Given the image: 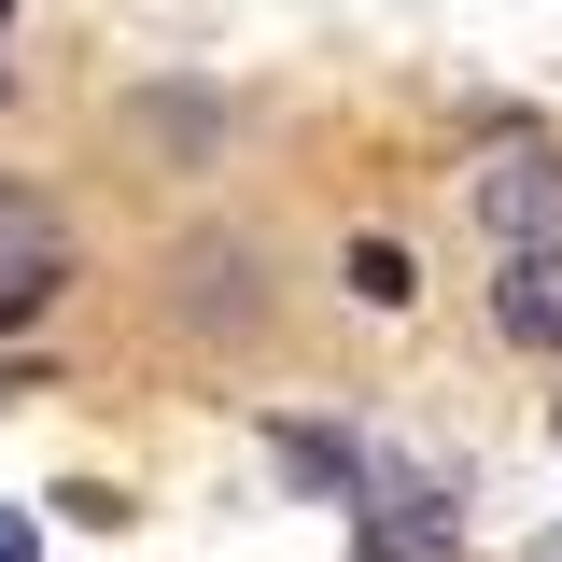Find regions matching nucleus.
<instances>
[{
  "instance_id": "f257e3e1",
  "label": "nucleus",
  "mask_w": 562,
  "mask_h": 562,
  "mask_svg": "<svg viewBox=\"0 0 562 562\" xmlns=\"http://www.w3.org/2000/svg\"><path fill=\"white\" fill-rule=\"evenodd\" d=\"M479 225L506 239V254L562 239V155H549V140H492V169H479Z\"/></svg>"
},
{
  "instance_id": "f03ea898",
  "label": "nucleus",
  "mask_w": 562,
  "mask_h": 562,
  "mask_svg": "<svg viewBox=\"0 0 562 562\" xmlns=\"http://www.w3.org/2000/svg\"><path fill=\"white\" fill-rule=\"evenodd\" d=\"M492 324H506L520 351H562V239L506 254V281H492Z\"/></svg>"
},
{
  "instance_id": "7ed1b4c3",
  "label": "nucleus",
  "mask_w": 562,
  "mask_h": 562,
  "mask_svg": "<svg viewBox=\"0 0 562 562\" xmlns=\"http://www.w3.org/2000/svg\"><path fill=\"white\" fill-rule=\"evenodd\" d=\"M281 464H295L310 492H338V506L366 492V464H351V436H310V422H281Z\"/></svg>"
},
{
  "instance_id": "20e7f679",
  "label": "nucleus",
  "mask_w": 562,
  "mask_h": 562,
  "mask_svg": "<svg viewBox=\"0 0 562 562\" xmlns=\"http://www.w3.org/2000/svg\"><path fill=\"white\" fill-rule=\"evenodd\" d=\"M351 295H366V310H408L422 281H408V254H394V239H366V254H351Z\"/></svg>"
},
{
  "instance_id": "39448f33",
  "label": "nucleus",
  "mask_w": 562,
  "mask_h": 562,
  "mask_svg": "<svg viewBox=\"0 0 562 562\" xmlns=\"http://www.w3.org/2000/svg\"><path fill=\"white\" fill-rule=\"evenodd\" d=\"M0 562H43V520L29 506H0Z\"/></svg>"
},
{
  "instance_id": "423d86ee",
  "label": "nucleus",
  "mask_w": 562,
  "mask_h": 562,
  "mask_svg": "<svg viewBox=\"0 0 562 562\" xmlns=\"http://www.w3.org/2000/svg\"><path fill=\"white\" fill-rule=\"evenodd\" d=\"M520 562H562V535H535V549H520Z\"/></svg>"
}]
</instances>
